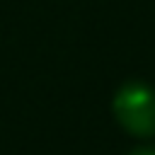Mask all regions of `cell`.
<instances>
[{
	"mask_svg": "<svg viewBox=\"0 0 155 155\" xmlns=\"http://www.w3.org/2000/svg\"><path fill=\"white\" fill-rule=\"evenodd\" d=\"M114 114L119 124L133 136L155 133V90L143 82H126L114 97Z\"/></svg>",
	"mask_w": 155,
	"mask_h": 155,
	"instance_id": "cell-1",
	"label": "cell"
},
{
	"mask_svg": "<svg viewBox=\"0 0 155 155\" xmlns=\"http://www.w3.org/2000/svg\"><path fill=\"white\" fill-rule=\"evenodd\" d=\"M131 155H155V148H138V150H133Z\"/></svg>",
	"mask_w": 155,
	"mask_h": 155,
	"instance_id": "cell-2",
	"label": "cell"
}]
</instances>
